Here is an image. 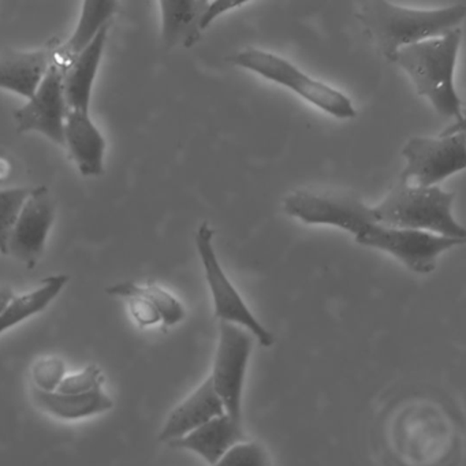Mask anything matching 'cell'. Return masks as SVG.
Listing matches in <instances>:
<instances>
[{
  "label": "cell",
  "mask_w": 466,
  "mask_h": 466,
  "mask_svg": "<svg viewBox=\"0 0 466 466\" xmlns=\"http://www.w3.org/2000/svg\"><path fill=\"white\" fill-rule=\"evenodd\" d=\"M357 18L379 53L392 62L398 51L425 40L438 39L460 28L466 6L451 5L432 10L406 9L384 0L360 4Z\"/></svg>",
  "instance_id": "6da1fadb"
},
{
  "label": "cell",
  "mask_w": 466,
  "mask_h": 466,
  "mask_svg": "<svg viewBox=\"0 0 466 466\" xmlns=\"http://www.w3.org/2000/svg\"><path fill=\"white\" fill-rule=\"evenodd\" d=\"M461 42L462 31L457 28L438 39L402 48L392 59L410 77L420 96H424L436 113L455 122L465 121L454 83Z\"/></svg>",
  "instance_id": "7a4b0ae2"
},
{
  "label": "cell",
  "mask_w": 466,
  "mask_h": 466,
  "mask_svg": "<svg viewBox=\"0 0 466 466\" xmlns=\"http://www.w3.org/2000/svg\"><path fill=\"white\" fill-rule=\"evenodd\" d=\"M454 200L455 193L438 187H420L398 182L372 209L378 223L387 228L465 241V228L452 215Z\"/></svg>",
  "instance_id": "3957f363"
},
{
  "label": "cell",
  "mask_w": 466,
  "mask_h": 466,
  "mask_svg": "<svg viewBox=\"0 0 466 466\" xmlns=\"http://www.w3.org/2000/svg\"><path fill=\"white\" fill-rule=\"evenodd\" d=\"M228 61L234 66L249 70L271 83L290 89L294 94L334 118L353 119L357 116V110L346 95L305 75L302 70L294 66L291 62L286 61L282 56L258 50V48H248L228 56Z\"/></svg>",
  "instance_id": "277c9868"
},
{
  "label": "cell",
  "mask_w": 466,
  "mask_h": 466,
  "mask_svg": "<svg viewBox=\"0 0 466 466\" xmlns=\"http://www.w3.org/2000/svg\"><path fill=\"white\" fill-rule=\"evenodd\" d=\"M214 230L208 223H201L196 233V248L203 263L207 283L214 302L215 316L223 323L247 329L263 348L275 343L274 334L253 315L236 286L223 271L214 248Z\"/></svg>",
  "instance_id": "5b68a950"
},
{
  "label": "cell",
  "mask_w": 466,
  "mask_h": 466,
  "mask_svg": "<svg viewBox=\"0 0 466 466\" xmlns=\"http://www.w3.org/2000/svg\"><path fill=\"white\" fill-rule=\"evenodd\" d=\"M283 208L290 217L307 225H326L342 228L353 234L354 238L364 236L375 225L373 209L368 207L356 193L312 192L299 190L286 198Z\"/></svg>",
  "instance_id": "8992f818"
},
{
  "label": "cell",
  "mask_w": 466,
  "mask_h": 466,
  "mask_svg": "<svg viewBox=\"0 0 466 466\" xmlns=\"http://www.w3.org/2000/svg\"><path fill=\"white\" fill-rule=\"evenodd\" d=\"M406 166L400 181L420 187L439 182L465 168V130L441 133L439 137H413L402 149Z\"/></svg>",
  "instance_id": "52a82bcc"
},
{
  "label": "cell",
  "mask_w": 466,
  "mask_h": 466,
  "mask_svg": "<svg viewBox=\"0 0 466 466\" xmlns=\"http://www.w3.org/2000/svg\"><path fill=\"white\" fill-rule=\"evenodd\" d=\"M255 338L241 327L219 321L211 379L226 414L242 422V398Z\"/></svg>",
  "instance_id": "ba28073f"
},
{
  "label": "cell",
  "mask_w": 466,
  "mask_h": 466,
  "mask_svg": "<svg viewBox=\"0 0 466 466\" xmlns=\"http://www.w3.org/2000/svg\"><path fill=\"white\" fill-rule=\"evenodd\" d=\"M463 244L465 241L460 239L424 231L400 230L378 223L361 245L389 253L410 271L427 275L435 271L436 261L441 253Z\"/></svg>",
  "instance_id": "9c48e42d"
},
{
  "label": "cell",
  "mask_w": 466,
  "mask_h": 466,
  "mask_svg": "<svg viewBox=\"0 0 466 466\" xmlns=\"http://www.w3.org/2000/svg\"><path fill=\"white\" fill-rule=\"evenodd\" d=\"M56 203L46 187H32L7 242L6 255L26 268L37 266L56 220Z\"/></svg>",
  "instance_id": "30bf717a"
},
{
  "label": "cell",
  "mask_w": 466,
  "mask_h": 466,
  "mask_svg": "<svg viewBox=\"0 0 466 466\" xmlns=\"http://www.w3.org/2000/svg\"><path fill=\"white\" fill-rule=\"evenodd\" d=\"M67 111L64 72L53 65L34 96L15 111V121L20 133L37 132L58 146H65Z\"/></svg>",
  "instance_id": "8fae6325"
},
{
  "label": "cell",
  "mask_w": 466,
  "mask_h": 466,
  "mask_svg": "<svg viewBox=\"0 0 466 466\" xmlns=\"http://www.w3.org/2000/svg\"><path fill=\"white\" fill-rule=\"evenodd\" d=\"M58 46L37 51H9L0 56V89L31 99L53 67Z\"/></svg>",
  "instance_id": "7c38bea8"
},
{
  "label": "cell",
  "mask_w": 466,
  "mask_h": 466,
  "mask_svg": "<svg viewBox=\"0 0 466 466\" xmlns=\"http://www.w3.org/2000/svg\"><path fill=\"white\" fill-rule=\"evenodd\" d=\"M222 414H226L225 406L215 391L211 379L207 378L171 410L160 430L159 441L170 443Z\"/></svg>",
  "instance_id": "4fadbf2b"
},
{
  "label": "cell",
  "mask_w": 466,
  "mask_h": 466,
  "mask_svg": "<svg viewBox=\"0 0 466 466\" xmlns=\"http://www.w3.org/2000/svg\"><path fill=\"white\" fill-rule=\"evenodd\" d=\"M65 146L84 177H99L105 167L106 140L89 113L67 111Z\"/></svg>",
  "instance_id": "5bb4252c"
},
{
  "label": "cell",
  "mask_w": 466,
  "mask_h": 466,
  "mask_svg": "<svg viewBox=\"0 0 466 466\" xmlns=\"http://www.w3.org/2000/svg\"><path fill=\"white\" fill-rule=\"evenodd\" d=\"M247 439L242 422L231 419L228 414H222L168 444L174 449L195 452L201 460L212 466L231 447Z\"/></svg>",
  "instance_id": "9a60e30c"
},
{
  "label": "cell",
  "mask_w": 466,
  "mask_h": 466,
  "mask_svg": "<svg viewBox=\"0 0 466 466\" xmlns=\"http://www.w3.org/2000/svg\"><path fill=\"white\" fill-rule=\"evenodd\" d=\"M110 26L111 23L107 24L94 42L64 72L65 99L69 110L89 113L92 88L102 62Z\"/></svg>",
  "instance_id": "2e32d148"
},
{
  "label": "cell",
  "mask_w": 466,
  "mask_h": 466,
  "mask_svg": "<svg viewBox=\"0 0 466 466\" xmlns=\"http://www.w3.org/2000/svg\"><path fill=\"white\" fill-rule=\"evenodd\" d=\"M31 397L40 410L64 421H80L99 416L111 410L114 406L113 398L103 389L86 394H66L40 391L32 387Z\"/></svg>",
  "instance_id": "e0dca14e"
},
{
  "label": "cell",
  "mask_w": 466,
  "mask_h": 466,
  "mask_svg": "<svg viewBox=\"0 0 466 466\" xmlns=\"http://www.w3.org/2000/svg\"><path fill=\"white\" fill-rule=\"evenodd\" d=\"M207 0H182L159 2L162 15V40L167 48L193 47L200 42L201 17L206 12Z\"/></svg>",
  "instance_id": "ac0fdd59"
},
{
  "label": "cell",
  "mask_w": 466,
  "mask_h": 466,
  "mask_svg": "<svg viewBox=\"0 0 466 466\" xmlns=\"http://www.w3.org/2000/svg\"><path fill=\"white\" fill-rule=\"evenodd\" d=\"M116 6L118 4L114 0L84 2L80 20L72 37L65 45L56 47L54 65L65 72L72 62L94 42L99 32L111 23V17L116 13Z\"/></svg>",
  "instance_id": "d6986e66"
},
{
  "label": "cell",
  "mask_w": 466,
  "mask_h": 466,
  "mask_svg": "<svg viewBox=\"0 0 466 466\" xmlns=\"http://www.w3.org/2000/svg\"><path fill=\"white\" fill-rule=\"evenodd\" d=\"M67 282V275H51L43 279L39 288L35 290L13 297L0 312V335L47 309L51 302L62 293Z\"/></svg>",
  "instance_id": "ffe728a7"
},
{
  "label": "cell",
  "mask_w": 466,
  "mask_h": 466,
  "mask_svg": "<svg viewBox=\"0 0 466 466\" xmlns=\"http://www.w3.org/2000/svg\"><path fill=\"white\" fill-rule=\"evenodd\" d=\"M106 293L127 299L130 316L143 329H149V327L162 324L159 312H157L154 304L141 293L140 285H137V283H116V285L106 289Z\"/></svg>",
  "instance_id": "44dd1931"
},
{
  "label": "cell",
  "mask_w": 466,
  "mask_h": 466,
  "mask_svg": "<svg viewBox=\"0 0 466 466\" xmlns=\"http://www.w3.org/2000/svg\"><path fill=\"white\" fill-rule=\"evenodd\" d=\"M32 187H12L0 190V253L6 255L10 234Z\"/></svg>",
  "instance_id": "7402d4cb"
},
{
  "label": "cell",
  "mask_w": 466,
  "mask_h": 466,
  "mask_svg": "<svg viewBox=\"0 0 466 466\" xmlns=\"http://www.w3.org/2000/svg\"><path fill=\"white\" fill-rule=\"evenodd\" d=\"M212 466H277L266 447L258 441H239Z\"/></svg>",
  "instance_id": "603a6c76"
},
{
  "label": "cell",
  "mask_w": 466,
  "mask_h": 466,
  "mask_svg": "<svg viewBox=\"0 0 466 466\" xmlns=\"http://www.w3.org/2000/svg\"><path fill=\"white\" fill-rule=\"evenodd\" d=\"M141 293L149 299L159 312L162 326L174 327L181 323L187 316L184 305L173 294L168 293L160 286L149 283V285L140 286Z\"/></svg>",
  "instance_id": "cb8c5ba5"
},
{
  "label": "cell",
  "mask_w": 466,
  "mask_h": 466,
  "mask_svg": "<svg viewBox=\"0 0 466 466\" xmlns=\"http://www.w3.org/2000/svg\"><path fill=\"white\" fill-rule=\"evenodd\" d=\"M65 376H66V365L61 357H42L32 365V387L40 391H56Z\"/></svg>",
  "instance_id": "d4e9b609"
},
{
  "label": "cell",
  "mask_w": 466,
  "mask_h": 466,
  "mask_svg": "<svg viewBox=\"0 0 466 466\" xmlns=\"http://www.w3.org/2000/svg\"><path fill=\"white\" fill-rule=\"evenodd\" d=\"M106 383V376L102 368L92 364L83 368L78 372L65 376L61 386L56 391L66 394H86V392L102 390Z\"/></svg>",
  "instance_id": "484cf974"
},
{
  "label": "cell",
  "mask_w": 466,
  "mask_h": 466,
  "mask_svg": "<svg viewBox=\"0 0 466 466\" xmlns=\"http://www.w3.org/2000/svg\"><path fill=\"white\" fill-rule=\"evenodd\" d=\"M248 2H237V0H219V2H208L206 12L201 17V31H207L217 18L233 9L245 6Z\"/></svg>",
  "instance_id": "4316f807"
},
{
  "label": "cell",
  "mask_w": 466,
  "mask_h": 466,
  "mask_svg": "<svg viewBox=\"0 0 466 466\" xmlns=\"http://www.w3.org/2000/svg\"><path fill=\"white\" fill-rule=\"evenodd\" d=\"M13 297H15V293H13L12 289L7 288V286H0V312L9 304Z\"/></svg>",
  "instance_id": "83f0119b"
},
{
  "label": "cell",
  "mask_w": 466,
  "mask_h": 466,
  "mask_svg": "<svg viewBox=\"0 0 466 466\" xmlns=\"http://www.w3.org/2000/svg\"><path fill=\"white\" fill-rule=\"evenodd\" d=\"M10 171H12V166H10L9 160L6 157H0V182L9 177Z\"/></svg>",
  "instance_id": "f1b7e54d"
}]
</instances>
